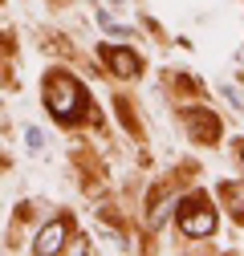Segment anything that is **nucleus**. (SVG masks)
Instances as JSON below:
<instances>
[{"instance_id":"nucleus-9","label":"nucleus","mask_w":244,"mask_h":256,"mask_svg":"<svg viewBox=\"0 0 244 256\" xmlns=\"http://www.w3.org/2000/svg\"><path fill=\"white\" fill-rule=\"evenodd\" d=\"M70 252H74V256H82V252H90V240H86V236H78V240H74V248H70Z\"/></svg>"},{"instance_id":"nucleus-3","label":"nucleus","mask_w":244,"mask_h":256,"mask_svg":"<svg viewBox=\"0 0 244 256\" xmlns=\"http://www.w3.org/2000/svg\"><path fill=\"white\" fill-rule=\"evenodd\" d=\"M188 130H192V138H200V142H216V138H220V122H216L212 110H192V114H188Z\"/></svg>"},{"instance_id":"nucleus-6","label":"nucleus","mask_w":244,"mask_h":256,"mask_svg":"<svg viewBox=\"0 0 244 256\" xmlns=\"http://www.w3.org/2000/svg\"><path fill=\"white\" fill-rule=\"evenodd\" d=\"M220 200L228 204V212H232L236 220H244V179H236V183H220Z\"/></svg>"},{"instance_id":"nucleus-10","label":"nucleus","mask_w":244,"mask_h":256,"mask_svg":"<svg viewBox=\"0 0 244 256\" xmlns=\"http://www.w3.org/2000/svg\"><path fill=\"white\" fill-rule=\"evenodd\" d=\"M240 61H244V53H240Z\"/></svg>"},{"instance_id":"nucleus-8","label":"nucleus","mask_w":244,"mask_h":256,"mask_svg":"<svg viewBox=\"0 0 244 256\" xmlns=\"http://www.w3.org/2000/svg\"><path fill=\"white\" fill-rule=\"evenodd\" d=\"M24 142L33 146V150H41V142H45V134H41V130H24Z\"/></svg>"},{"instance_id":"nucleus-4","label":"nucleus","mask_w":244,"mask_h":256,"mask_svg":"<svg viewBox=\"0 0 244 256\" xmlns=\"http://www.w3.org/2000/svg\"><path fill=\"white\" fill-rule=\"evenodd\" d=\"M102 57H106V66H110L118 78H134V74L142 70V61H138L130 49H114V45H106V49H102Z\"/></svg>"},{"instance_id":"nucleus-1","label":"nucleus","mask_w":244,"mask_h":256,"mask_svg":"<svg viewBox=\"0 0 244 256\" xmlns=\"http://www.w3.org/2000/svg\"><path fill=\"white\" fill-rule=\"evenodd\" d=\"M45 106H49V114L61 118V122L82 118V110H86V90H82V82L70 78V74H49V78H45Z\"/></svg>"},{"instance_id":"nucleus-7","label":"nucleus","mask_w":244,"mask_h":256,"mask_svg":"<svg viewBox=\"0 0 244 256\" xmlns=\"http://www.w3.org/2000/svg\"><path fill=\"white\" fill-rule=\"evenodd\" d=\"M98 240H102L106 252H126V240H122L118 232H110V228H98Z\"/></svg>"},{"instance_id":"nucleus-5","label":"nucleus","mask_w":244,"mask_h":256,"mask_svg":"<svg viewBox=\"0 0 244 256\" xmlns=\"http://www.w3.org/2000/svg\"><path fill=\"white\" fill-rule=\"evenodd\" d=\"M61 244H66V224L53 220V224H45V228H41L33 252H37V256H53V252H61Z\"/></svg>"},{"instance_id":"nucleus-2","label":"nucleus","mask_w":244,"mask_h":256,"mask_svg":"<svg viewBox=\"0 0 244 256\" xmlns=\"http://www.w3.org/2000/svg\"><path fill=\"white\" fill-rule=\"evenodd\" d=\"M179 228H183V236H192V240H204V236H212L216 232V212H212V204H208V196H188L179 204Z\"/></svg>"}]
</instances>
